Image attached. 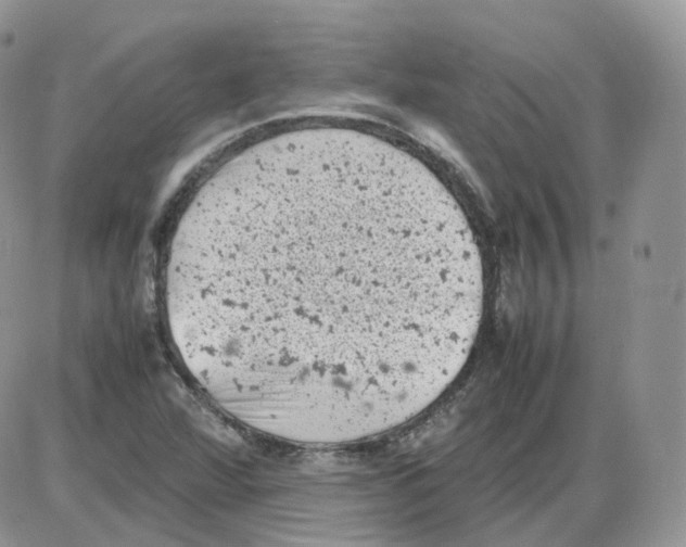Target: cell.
I'll list each match as a JSON object with an SVG mask.
<instances>
[{"label":"cell","instance_id":"obj_1","mask_svg":"<svg viewBox=\"0 0 686 547\" xmlns=\"http://www.w3.org/2000/svg\"><path fill=\"white\" fill-rule=\"evenodd\" d=\"M455 199L360 154L264 168L212 207L181 263L200 365L253 428L307 445L374 437L465 367L483 267Z\"/></svg>","mask_w":686,"mask_h":547}]
</instances>
